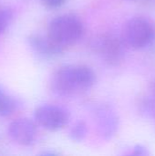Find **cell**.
<instances>
[{
    "mask_svg": "<svg viewBox=\"0 0 155 156\" xmlns=\"http://www.w3.org/2000/svg\"><path fill=\"white\" fill-rule=\"evenodd\" d=\"M96 81V74L86 65H66L52 76L51 89L62 97H69L90 90Z\"/></svg>",
    "mask_w": 155,
    "mask_h": 156,
    "instance_id": "1",
    "label": "cell"
},
{
    "mask_svg": "<svg viewBox=\"0 0 155 156\" xmlns=\"http://www.w3.org/2000/svg\"><path fill=\"white\" fill-rule=\"evenodd\" d=\"M84 33L82 21L75 15L64 14L52 19L48 27L47 35L57 45L66 48L75 44Z\"/></svg>",
    "mask_w": 155,
    "mask_h": 156,
    "instance_id": "2",
    "label": "cell"
},
{
    "mask_svg": "<svg viewBox=\"0 0 155 156\" xmlns=\"http://www.w3.org/2000/svg\"><path fill=\"white\" fill-rule=\"evenodd\" d=\"M155 30L153 24L142 16H134L128 20L123 30L125 45L134 49L147 47L154 38Z\"/></svg>",
    "mask_w": 155,
    "mask_h": 156,
    "instance_id": "3",
    "label": "cell"
},
{
    "mask_svg": "<svg viewBox=\"0 0 155 156\" xmlns=\"http://www.w3.org/2000/svg\"><path fill=\"white\" fill-rule=\"evenodd\" d=\"M95 48L102 60L109 65H118L124 58L125 43L113 34L100 36L96 40Z\"/></svg>",
    "mask_w": 155,
    "mask_h": 156,
    "instance_id": "4",
    "label": "cell"
},
{
    "mask_svg": "<svg viewBox=\"0 0 155 156\" xmlns=\"http://www.w3.org/2000/svg\"><path fill=\"white\" fill-rule=\"evenodd\" d=\"M35 120L38 125L48 131L62 129L69 122V113L61 107L45 104L35 111Z\"/></svg>",
    "mask_w": 155,
    "mask_h": 156,
    "instance_id": "5",
    "label": "cell"
},
{
    "mask_svg": "<svg viewBox=\"0 0 155 156\" xmlns=\"http://www.w3.org/2000/svg\"><path fill=\"white\" fill-rule=\"evenodd\" d=\"M8 134L16 144L23 146L32 145L37 135L36 124L27 118L13 121L8 126Z\"/></svg>",
    "mask_w": 155,
    "mask_h": 156,
    "instance_id": "6",
    "label": "cell"
},
{
    "mask_svg": "<svg viewBox=\"0 0 155 156\" xmlns=\"http://www.w3.org/2000/svg\"><path fill=\"white\" fill-rule=\"evenodd\" d=\"M27 40L32 50L44 59L55 58L64 51V48L52 41L48 35L32 34L28 37Z\"/></svg>",
    "mask_w": 155,
    "mask_h": 156,
    "instance_id": "7",
    "label": "cell"
},
{
    "mask_svg": "<svg viewBox=\"0 0 155 156\" xmlns=\"http://www.w3.org/2000/svg\"><path fill=\"white\" fill-rule=\"evenodd\" d=\"M97 122L100 133L105 139H110L115 134L118 127V119L109 107L103 106L98 109Z\"/></svg>",
    "mask_w": 155,
    "mask_h": 156,
    "instance_id": "8",
    "label": "cell"
},
{
    "mask_svg": "<svg viewBox=\"0 0 155 156\" xmlns=\"http://www.w3.org/2000/svg\"><path fill=\"white\" fill-rule=\"evenodd\" d=\"M16 109V102L0 87V117H8Z\"/></svg>",
    "mask_w": 155,
    "mask_h": 156,
    "instance_id": "9",
    "label": "cell"
},
{
    "mask_svg": "<svg viewBox=\"0 0 155 156\" xmlns=\"http://www.w3.org/2000/svg\"><path fill=\"white\" fill-rule=\"evenodd\" d=\"M87 133H88L87 124L85 123V122L79 121V122H76L73 125V127L71 128L69 136L72 139V141L79 143L85 139V137L87 136Z\"/></svg>",
    "mask_w": 155,
    "mask_h": 156,
    "instance_id": "10",
    "label": "cell"
},
{
    "mask_svg": "<svg viewBox=\"0 0 155 156\" xmlns=\"http://www.w3.org/2000/svg\"><path fill=\"white\" fill-rule=\"evenodd\" d=\"M13 18V12L8 7H0V34L10 25Z\"/></svg>",
    "mask_w": 155,
    "mask_h": 156,
    "instance_id": "11",
    "label": "cell"
},
{
    "mask_svg": "<svg viewBox=\"0 0 155 156\" xmlns=\"http://www.w3.org/2000/svg\"><path fill=\"white\" fill-rule=\"evenodd\" d=\"M42 4L50 9H55V8H58L60 6H62L66 0H41Z\"/></svg>",
    "mask_w": 155,
    "mask_h": 156,
    "instance_id": "12",
    "label": "cell"
},
{
    "mask_svg": "<svg viewBox=\"0 0 155 156\" xmlns=\"http://www.w3.org/2000/svg\"><path fill=\"white\" fill-rule=\"evenodd\" d=\"M132 154L133 155H147V154H149V153H148V151H147L146 148L138 145V146H136L133 149Z\"/></svg>",
    "mask_w": 155,
    "mask_h": 156,
    "instance_id": "13",
    "label": "cell"
},
{
    "mask_svg": "<svg viewBox=\"0 0 155 156\" xmlns=\"http://www.w3.org/2000/svg\"><path fill=\"white\" fill-rule=\"evenodd\" d=\"M153 91L155 92V81H154V83H153Z\"/></svg>",
    "mask_w": 155,
    "mask_h": 156,
    "instance_id": "14",
    "label": "cell"
}]
</instances>
